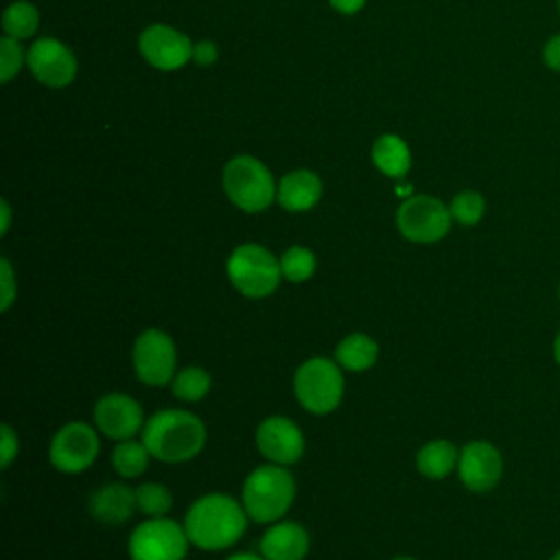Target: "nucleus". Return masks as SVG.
Instances as JSON below:
<instances>
[{
  "instance_id": "obj_25",
  "label": "nucleus",
  "mask_w": 560,
  "mask_h": 560,
  "mask_svg": "<svg viewBox=\"0 0 560 560\" xmlns=\"http://www.w3.org/2000/svg\"><path fill=\"white\" fill-rule=\"evenodd\" d=\"M136 503H138V510L149 516V518H158V516H166L171 505H173V494L166 486L162 483H153V481H147V483H140L136 488Z\"/></svg>"
},
{
  "instance_id": "obj_36",
  "label": "nucleus",
  "mask_w": 560,
  "mask_h": 560,
  "mask_svg": "<svg viewBox=\"0 0 560 560\" xmlns=\"http://www.w3.org/2000/svg\"><path fill=\"white\" fill-rule=\"evenodd\" d=\"M553 359H556V363L560 365V330H558V335H556V339H553Z\"/></svg>"
},
{
  "instance_id": "obj_1",
  "label": "nucleus",
  "mask_w": 560,
  "mask_h": 560,
  "mask_svg": "<svg viewBox=\"0 0 560 560\" xmlns=\"http://www.w3.org/2000/svg\"><path fill=\"white\" fill-rule=\"evenodd\" d=\"M247 512L241 501L223 492L199 497L186 512L184 529L190 542L206 551L228 549L241 540L247 527Z\"/></svg>"
},
{
  "instance_id": "obj_12",
  "label": "nucleus",
  "mask_w": 560,
  "mask_h": 560,
  "mask_svg": "<svg viewBox=\"0 0 560 560\" xmlns=\"http://www.w3.org/2000/svg\"><path fill=\"white\" fill-rule=\"evenodd\" d=\"M138 48L142 57L158 70H177L192 59L190 39L166 24H151L140 33Z\"/></svg>"
},
{
  "instance_id": "obj_18",
  "label": "nucleus",
  "mask_w": 560,
  "mask_h": 560,
  "mask_svg": "<svg viewBox=\"0 0 560 560\" xmlns=\"http://www.w3.org/2000/svg\"><path fill=\"white\" fill-rule=\"evenodd\" d=\"M322 197V179L306 168L287 173L278 184L276 201L289 212H306Z\"/></svg>"
},
{
  "instance_id": "obj_29",
  "label": "nucleus",
  "mask_w": 560,
  "mask_h": 560,
  "mask_svg": "<svg viewBox=\"0 0 560 560\" xmlns=\"http://www.w3.org/2000/svg\"><path fill=\"white\" fill-rule=\"evenodd\" d=\"M0 280H2V311H9L13 298H15V280H13V269L7 258L0 260Z\"/></svg>"
},
{
  "instance_id": "obj_11",
  "label": "nucleus",
  "mask_w": 560,
  "mask_h": 560,
  "mask_svg": "<svg viewBox=\"0 0 560 560\" xmlns=\"http://www.w3.org/2000/svg\"><path fill=\"white\" fill-rule=\"evenodd\" d=\"M457 475L470 492H488L501 481L503 457L492 442L472 440L459 448Z\"/></svg>"
},
{
  "instance_id": "obj_34",
  "label": "nucleus",
  "mask_w": 560,
  "mask_h": 560,
  "mask_svg": "<svg viewBox=\"0 0 560 560\" xmlns=\"http://www.w3.org/2000/svg\"><path fill=\"white\" fill-rule=\"evenodd\" d=\"M0 212H2V225H0V232L2 234H7V230H9V221H11V210H9V203L2 199L0 201Z\"/></svg>"
},
{
  "instance_id": "obj_39",
  "label": "nucleus",
  "mask_w": 560,
  "mask_h": 560,
  "mask_svg": "<svg viewBox=\"0 0 560 560\" xmlns=\"http://www.w3.org/2000/svg\"><path fill=\"white\" fill-rule=\"evenodd\" d=\"M558 300H560V284H558Z\"/></svg>"
},
{
  "instance_id": "obj_5",
  "label": "nucleus",
  "mask_w": 560,
  "mask_h": 560,
  "mask_svg": "<svg viewBox=\"0 0 560 560\" xmlns=\"http://www.w3.org/2000/svg\"><path fill=\"white\" fill-rule=\"evenodd\" d=\"M293 392L298 402L315 416H326L335 411L343 396L341 365L328 357L306 359L295 370Z\"/></svg>"
},
{
  "instance_id": "obj_27",
  "label": "nucleus",
  "mask_w": 560,
  "mask_h": 560,
  "mask_svg": "<svg viewBox=\"0 0 560 560\" xmlns=\"http://www.w3.org/2000/svg\"><path fill=\"white\" fill-rule=\"evenodd\" d=\"M448 210L459 225H477L486 212V199L477 190H462L451 199Z\"/></svg>"
},
{
  "instance_id": "obj_15",
  "label": "nucleus",
  "mask_w": 560,
  "mask_h": 560,
  "mask_svg": "<svg viewBox=\"0 0 560 560\" xmlns=\"http://www.w3.org/2000/svg\"><path fill=\"white\" fill-rule=\"evenodd\" d=\"M94 422L112 440H131L144 427L140 402L120 392L105 394L96 400Z\"/></svg>"
},
{
  "instance_id": "obj_37",
  "label": "nucleus",
  "mask_w": 560,
  "mask_h": 560,
  "mask_svg": "<svg viewBox=\"0 0 560 560\" xmlns=\"http://www.w3.org/2000/svg\"><path fill=\"white\" fill-rule=\"evenodd\" d=\"M394 560H416V558H409V556H398V558H394Z\"/></svg>"
},
{
  "instance_id": "obj_28",
  "label": "nucleus",
  "mask_w": 560,
  "mask_h": 560,
  "mask_svg": "<svg viewBox=\"0 0 560 560\" xmlns=\"http://www.w3.org/2000/svg\"><path fill=\"white\" fill-rule=\"evenodd\" d=\"M22 61H24V50H22V46L18 44L15 37L4 35V37L0 39V81H2V83L11 81V79L20 72Z\"/></svg>"
},
{
  "instance_id": "obj_21",
  "label": "nucleus",
  "mask_w": 560,
  "mask_h": 560,
  "mask_svg": "<svg viewBox=\"0 0 560 560\" xmlns=\"http://www.w3.org/2000/svg\"><path fill=\"white\" fill-rule=\"evenodd\" d=\"M378 359V346L372 337L363 332H352L343 337L335 348V361L350 372H363L372 368Z\"/></svg>"
},
{
  "instance_id": "obj_32",
  "label": "nucleus",
  "mask_w": 560,
  "mask_h": 560,
  "mask_svg": "<svg viewBox=\"0 0 560 560\" xmlns=\"http://www.w3.org/2000/svg\"><path fill=\"white\" fill-rule=\"evenodd\" d=\"M542 59H545V66L560 72V33L553 35L545 48H542Z\"/></svg>"
},
{
  "instance_id": "obj_13",
  "label": "nucleus",
  "mask_w": 560,
  "mask_h": 560,
  "mask_svg": "<svg viewBox=\"0 0 560 560\" xmlns=\"http://www.w3.org/2000/svg\"><path fill=\"white\" fill-rule=\"evenodd\" d=\"M31 74L48 88H66L77 74V59L72 50L52 37L35 39L26 52Z\"/></svg>"
},
{
  "instance_id": "obj_6",
  "label": "nucleus",
  "mask_w": 560,
  "mask_h": 560,
  "mask_svg": "<svg viewBox=\"0 0 560 560\" xmlns=\"http://www.w3.org/2000/svg\"><path fill=\"white\" fill-rule=\"evenodd\" d=\"M280 260L258 243L234 247L228 258V278L245 298H267L280 284Z\"/></svg>"
},
{
  "instance_id": "obj_8",
  "label": "nucleus",
  "mask_w": 560,
  "mask_h": 560,
  "mask_svg": "<svg viewBox=\"0 0 560 560\" xmlns=\"http://www.w3.org/2000/svg\"><path fill=\"white\" fill-rule=\"evenodd\" d=\"M451 210L431 195H413L405 199L396 212L398 232L413 243H435L451 230Z\"/></svg>"
},
{
  "instance_id": "obj_20",
  "label": "nucleus",
  "mask_w": 560,
  "mask_h": 560,
  "mask_svg": "<svg viewBox=\"0 0 560 560\" xmlns=\"http://www.w3.org/2000/svg\"><path fill=\"white\" fill-rule=\"evenodd\" d=\"M459 451L451 440H431L416 455V468L427 479H444L457 468Z\"/></svg>"
},
{
  "instance_id": "obj_35",
  "label": "nucleus",
  "mask_w": 560,
  "mask_h": 560,
  "mask_svg": "<svg viewBox=\"0 0 560 560\" xmlns=\"http://www.w3.org/2000/svg\"><path fill=\"white\" fill-rule=\"evenodd\" d=\"M225 560H265V558H262V553L260 556L258 553H232Z\"/></svg>"
},
{
  "instance_id": "obj_31",
  "label": "nucleus",
  "mask_w": 560,
  "mask_h": 560,
  "mask_svg": "<svg viewBox=\"0 0 560 560\" xmlns=\"http://www.w3.org/2000/svg\"><path fill=\"white\" fill-rule=\"evenodd\" d=\"M217 55H219L217 44L210 42V39L197 42V44L192 46V59H195L199 66H210V63H214V61H217Z\"/></svg>"
},
{
  "instance_id": "obj_14",
  "label": "nucleus",
  "mask_w": 560,
  "mask_h": 560,
  "mask_svg": "<svg viewBox=\"0 0 560 560\" xmlns=\"http://www.w3.org/2000/svg\"><path fill=\"white\" fill-rule=\"evenodd\" d=\"M256 446L271 464L291 466L304 453V435L293 420L284 416H269L256 429Z\"/></svg>"
},
{
  "instance_id": "obj_17",
  "label": "nucleus",
  "mask_w": 560,
  "mask_h": 560,
  "mask_svg": "<svg viewBox=\"0 0 560 560\" xmlns=\"http://www.w3.org/2000/svg\"><path fill=\"white\" fill-rule=\"evenodd\" d=\"M136 510V490L125 483H107L90 497V514L105 525L127 523Z\"/></svg>"
},
{
  "instance_id": "obj_19",
  "label": "nucleus",
  "mask_w": 560,
  "mask_h": 560,
  "mask_svg": "<svg viewBox=\"0 0 560 560\" xmlns=\"http://www.w3.org/2000/svg\"><path fill=\"white\" fill-rule=\"evenodd\" d=\"M372 162L383 175L400 179L411 166V153L400 136L383 133L372 144Z\"/></svg>"
},
{
  "instance_id": "obj_4",
  "label": "nucleus",
  "mask_w": 560,
  "mask_h": 560,
  "mask_svg": "<svg viewBox=\"0 0 560 560\" xmlns=\"http://www.w3.org/2000/svg\"><path fill=\"white\" fill-rule=\"evenodd\" d=\"M223 190L228 199L245 212L267 210L278 195L269 168L254 155H236L225 164Z\"/></svg>"
},
{
  "instance_id": "obj_10",
  "label": "nucleus",
  "mask_w": 560,
  "mask_h": 560,
  "mask_svg": "<svg viewBox=\"0 0 560 560\" xmlns=\"http://www.w3.org/2000/svg\"><path fill=\"white\" fill-rule=\"evenodd\" d=\"M98 455V435L85 422L63 424L50 440L48 459L59 472H81L94 464Z\"/></svg>"
},
{
  "instance_id": "obj_26",
  "label": "nucleus",
  "mask_w": 560,
  "mask_h": 560,
  "mask_svg": "<svg viewBox=\"0 0 560 560\" xmlns=\"http://www.w3.org/2000/svg\"><path fill=\"white\" fill-rule=\"evenodd\" d=\"M280 269L289 282H304L315 273V254L308 247L293 245L280 256Z\"/></svg>"
},
{
  "instance_id": "obj_23",
  "label": "nucleus",
  "mask_w": 560,
  "mask_h": 560,
  "mask_svg": "<svg viewBox=\"0 0 560 560\" xmlns=\"http://www.w3.org/2000/svg\"><path fill=\"white\" fill-rule=\"evenodd\" d=\"M37 26H39V13L31 2L18 0L4 9L2 28L9 37L28 39L31 35H35Z\"/></svg>"
},
{
  "instance_id": "obj_33",
  "label": "nucleus",
  "mask_w": 560,
  "mask_h": 560,
  "mask_svg": "<svg viewBox=\"0 0 560 560\" xmlns=\"http://www.w3.org/2000/svg\"><path fill=\"white\" fill-rule=\"evenodd\" d=\"M328 2L332 9H337L343 15H352V13L361 11L365 4V0H328Z\"/></svg>"
},
{
  "instance_id": "obj_2",
  "label": "nucleus",
  "mask_w": 560,
  "mask_h": 560,
  "mask_svg": "<svg viewBox=\"0 0 560 560\" xmlns=\"http://www.w3.org/2000/svg\"><path fill=\"white\" fill-rule=\"evenodd\" d=\"M142 442L151 457L164 464L192 459L206 444L203 422L184 409H162L142 427Z\"/></svg>"
},
{
  "instance_id": "obj_3",
  "label": "nucleus",
  "mask_w": 560,
  "mask_h": 560,
  "mask_svg": "<svg viewBox=\"0 0 560 560\" xmlns=\"http://www.w3.org/2000/svg\"><path fill=\"white\" fill-rule=\"evenodd\" d=\"M295 499V479L280 464H262L254 468L241 492V503L247 516L256 523L280 521Z\"/></svg>"
},
{
  "instance_id": "obj_24",
  "label": "nucleus",
  "mask_w": 560,
  "mask_h": 560,
  "mask_svg": "<svg viewBox=\"0 0 560 560\" xmlns=\"http://www.w3.org/2000/svg\"><path fill=\"white\" fill-rule=\"evenodd\" d=\"M210 383H212L210 374L203 368H186V370H182L173 376L171 389L177 398L188 400V402H197L208 394Z\"/></svg>"
},
{
  "instance_id": "obj_38",
  "label": "nucleus",
  "mask_w": 560,
  "mask_h": 560,
  "mask_svg": "<svg viewBox=\"0 0 560 560\" xmlns=\"http://www.w3.org/2000/svg\"><path fill=\"white\" fill-rule=\"evenodd\" d=\"M549 560H560V549H558V551H556V553H553Z\"/></svg>"
},
{
  "instance_id": "obj_22",
  "label": "nucleus",
  "mask_w": 560,
  "mask_h": 560,
  "mask_svg": "<svg viewBox=\"0 0 560 560\" xmlns=\"http://www.w3.org/2000/svg\"><path fill=\"white\" fill-rule=\"evenodd\" d=\"M149 457L151 453L144 446V442H136V440H120L112 451L114 470L125 479L140 477L149 466Z\"/></svg>"
},
{
  "instance_id": "obj_9",
  "label": "nucleus",
  "mask_w": 560,
  "mask_h": 560,
  "mask_svg": "<svg viewBox=\"0 0 560 560\" xmlns=\"http://www.w3.org/2000/svg\"><path fill=\"white\" fill-rule=\"evenodd\" d=\"M131 363L138 381L147 385H166L175 376L177 350L171 335L158 328H149L140 332L133 341Z\"/></svg>"
},
{
  "instance_id": "obj_30",
  "label": "nucleus",
  "mask_w": 560,
  "mask_h": 560,
  "mask_svg": "<svg viewBox=\"0 0 560 560\" xmlns=\"http://www.w3.org/2000/svg\"><path fill=\"white\" fill-rule=\"evenodd\" d=\"M2 446H0V453H2V468H9V464L13 462V457L18 455V435L13 433V429L9 424H2Z\"/></svg>"
},
{
  "instance_id": "obj_40",
  "label": "nucleus",
  "mask_w": 560,
  "mask_h": 560,
  "mask_svg": "<svg viewBox=\"0 0 560 560\" xmlns=\"http://www.w3.org/2000/svg\"><path fill=\"white\" fill-rule=\"evenodd\" d=\"M558 9H560V0H558Z\"/></svg>"
},
{
  "instance_id": "obj_7",
  "label": "nucleus",
  "mask_w": 560,
  "mask_h": 560,
  "mask_svg": "<svg viewBox=\"0 0 560 560\" xmlns=\"http://www.w3.org/2000/svg\"><path fill=\"white\" fill-rule=\"evenodd\" d=\"M190 538L173 518H147L129 536L131 560H184Z\"/></svg>"
},
{
  "instance_id": "obj_16",
  "label": "nucleus",
  "mask_w": 560,
  "mask_h": 560,
  "mask_svg": "<svg viewBox=\"0 0 560 560\" xmlns=\"http://www.w3.org/2000/svg\"><path fill=\"white\" fill-rule=\"evenodd\" d=\"M308 547V532L295 521H276L260 538L265 560H304Z\"/></svg>"
}]
</instances>
